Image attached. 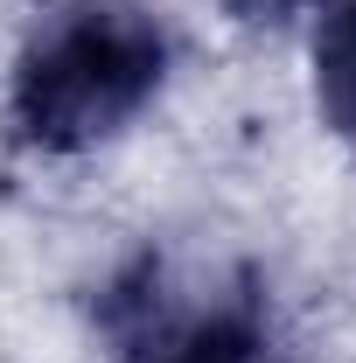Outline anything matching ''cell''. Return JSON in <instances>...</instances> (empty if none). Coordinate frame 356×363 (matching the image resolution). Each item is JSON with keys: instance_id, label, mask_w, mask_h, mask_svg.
Wrapping results in <instances>:
<instances>
[{"instance_id": "cell-1", "label": "cell", "mask_w": 356, "mask_h": 363, "mask_svg": "<svg viewBox=\"0 0 356 363\" xmlns=\"http://www.w3.org/2000/svg\"><path fill=\"white\" fill-rule=\"evenodd\" d=\"M175 35L140 0H56L7 77V133L28 154L70 161L119 140L161 98Z\"/></svg>"}, {"instance_id": "cell-2", "label": "cell", "mask_w": 356, "mask_h": 363, "mask_svg": "<svg viewBox=\"0 0 356 363\" xmlns=\"http://www.w3.org/2000/svg\"><path fill=\"white\" fill-rule=\"evenodd\" d=\"M98 328L112 335V363H301L279 350L259 294L182 286L161 259H140L105 286Z\"/></svg>"}, {"instance_id": "cell-3", "label": "cell", "mask_w": 356, "mask_h": 363, "mask_svg": "<svg viewBox=\"0 0 356 363\" xmlns=\"http://www.w3.org/2000/svg\"><path fill=\"white\" fill-rule=\"evenodd\" d=\"M314 105L356 154V0H321L314 14Z\"/></svg>"}, {"instance_id": "cell-4", "label": "cell", "mask_w": 356, "mask_h": 363, "mask_svg": "<svg viewBox=\"0 0 356 363\" xmlns=\"http://www.w3.org/2000/svg\"><path fill=\"white\" fill-rule=\"evenodd\" d=\"M238 21H287V14H301L308 0H223Z\"/></svg>"}]
</instances>
